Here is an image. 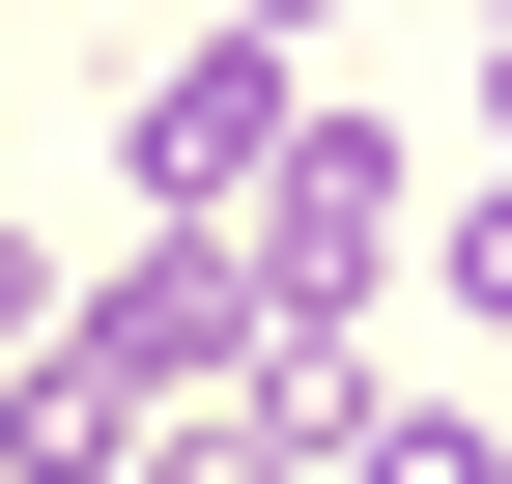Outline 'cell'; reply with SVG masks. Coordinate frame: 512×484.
<instances>
[{"label": "cell", "instance_id": "obj_1", "mask_svg": "<svg viewBox=\"0 0 512 484\" xmlns=\"http://www.w3.org/2000/svg\"><path fill=\"white\" fill-rule=\"evenodd\" d=\"M228 285H256V342H342L370 285H399V143H370V114H285V171L228 200Z\"/></svg>", "mask_w": 512, "mask_h": 484}, {"label": "cell", "instance_id": "obj_2", "mask_svg": "<svg viewBox=\"0 0 512 484\" xmlns=\"http://www.w3.org/2000/svg\"><path fill=\"white\" fill-rule=\"evenodd\" d=\"M285 114H313V57L200 29V57H143V114H114V143H143V200H171V228H228L256 171H285Z\"/></svg>", "mask_w": 512, "mask_h": 484}, {"label": "cell", "instance_id": "obj_3", "mask_svg": "<svg viewBox=\"0 0 512 484\" xmlns=\"http://www.w3.org/2000/svg\"><path fill=\"white\" fill-rule=\"evenodd\" d=\"M342 484H512V428H484V399H370Z\"/></svg>", "mask_w": 512, "mask_h": 484}, {"label": "cell", "instance_id": "obj_4", "mask_svg": "<svg viewBox=\"0 0 512 484\" xmlns=\"http://www.w3.org/2000/svg\"><path fill=\"white\" fill-rule=\"evenodd\" d=\"M427 257H456V314H512V171H484L456 228H427Z\"/></svg>", "mask_w": 512, "mask_h": 484}, {"label": "cell", "instance_id": "obj_5", "mask_svg": "<svg viewBox=\"0 0 512 484\" xmlns=\"http://www.w3.org/2000/svg\"><path fill=\"white\" fill-rule=\"evenodd\" d=\"M228 29H256V57H313V29H342V0H228Z\"/></svg>", "mask_w": 512, "mask_h": 484}, {"label": "cell", "instance_id": "obj_6", "mask_svg": "<svg viewBox=\"0 0 512 484\" xmlns=\"http://www.w3.org/2000/svg\"><path fill=\"white\" fill-rule=\"evenodd\" d=\"M484 29H512V0H484Z\"/></svg>", "mask_w": 512, "mask_h": 484}]
</instances>
